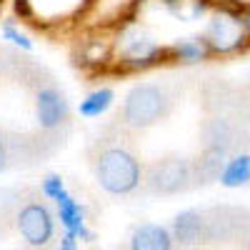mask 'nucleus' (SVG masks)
<instances>
[{
  "label": "nucleus",
  "mask_w": 250,
  "mask_h": 250,
  "mask_svg": "<svg viewBox=\"0 0 250 250\" xmlns=\"http://www.w3.org/2000/svg\"><path fill=\"white\" fill-rule=\"evenodd\" d=\"M128 133L130 130L115 123L103 130L88 148L95 180L110 195H130L143 183V165L130 148Z\"/></svg>",
  "instance_id": "nucleus-1"
},
{
  "label": "nucleus",
  "mask_w": 250,
  "mask_h": 250,
  "mask_svg": "<svg viewBox=\"0 0 250 250\" xmlns=\"http://www.w3.org/2000/svg\"><path fill=\"white\" fill-rule=\"evenodd\" d=\"M170 110H173L170 93L163 85H155V83H143V85H135L128 93L115 120L125 130H145L165 120Z\"/></svg>",
  "instance_id": "nucleus-2"
},
{
  "label": "nucleus",
  "mask_w": 250,
  "mask_h": 250,
  "mask_svg": "<svg viewBox=\"0 0 250 250\" xmlns=\"http://www.w3.org/2000/svg\"><path fill=\"white\" fill-rule=\"evenodd\" d=\"M145 193L150 195H178L195 188L193 178V160L180 158V155H168L160 158L143 168V183Z\"/></svg>",
  "instance_id": "nucleus-3"
},
{
  "label": "nucleus",
  "mask_w": 250,
  "mask_h": 250,
  "mask_svg": "<svg viewBox=\"0 0 250 250\" xmlns=\"http://www.w3.org/2000/svg\"><path fill=\"white\" fill-rule=\"evenodd\" d=\"M205 218V243H240L250 240V210L233 205L210 208Z\"/></svg>",
  "instance_id": "nucleus-4"
},
{
  "label": "nucleus",
  "mask_w": 250,
  "mask_h": 250,
  "mask_svg": "<svg viewBox=\"0 0 250 250\" xmlns=\"http://www.w3.org/2000/svg\"><path fill=\"white\" fill-rule=\"evenodd\" d=\"M205 43L215 53H233L245 43V25L238 15L215 13L205 30Z\"/></svg>",
  "instance_id": "nucleus-5"
},
{
  "label": "nucleus",
  "mask_w": 250,
  "mask_h": 250,
  "mask_svg": "<svg viewBox=\"0 0 250 250\" xmlns=\"http://www.w3.org/2000/svg\"><path fill=\"white\" fill-rule=\"evenodd\" d=\"M18 230L28 245L40 248L53 238V215L43 203H28L18 213Z\"/></svg>",
  "instance_id": "nucleus-6"
},
{
  "label": "nucleus",
  "mask_w": 250,
  "mask_h": 250,
  "mask_svg": "<svg viewBox=\"0 0 250 250\" xmlns=\"http://www.w3.org/2000/svg\"><path fill=\"white\" fill-rule=\"evenodd\" d=\"M203 148H220L225 153H230L235 145H238V135H240V128L233 118L228 115H208L203 120Z\"/></svg>",
  "instance_id": "nucleus-7"
},
{
  "label": "nucleus",
  "mask_w": 250,
  "mask_h": 250,
  "mask_svg": "<svg viewBox=\"0 0 250 250\" xmlns=\"http://www.w3.org/2000/svg\"><path fill=\"white\" fill-rule=\"evenodd\" d=\"M68 120V103L55 88L38 90V123L43 130H55Z\"/></svg>",
  "instance_id": "nucleus-8"
},
{
  "label": "nucleus",
  "mask_w": 250,
  "mask_h": 250,
  "mask_svg": "<svg viewBox=\"0 0 250 250\" xmlns=\"http://www.w3.org/2000/svg\"><path fill=\"white\" fill-rule=\"evenodd\" d=\"M228 163V153L220 148H203L200 158L193 160V178L195 185H208L213 180H220V173Z\"/></svg>",
  "instance_id": "nucleus-9"
},
{
  "label": "nucleus",
  "mask_w": 250,
  "mask_h": 250,
  "mask_svg": "<svg viewBox=\"0 0 250 250\" xmlns=\"http://www.w3.org/2000/svg\"><path fill=\"white\" fill-rule=\"evenodd\" d=\"M173 233L180 245H200L205 243V218L198 210H185L175 218Z\"/></svg>",
  "instance_id": "nucleus-10"
},
{
  "label": "nucleus",
  "mask_w": 250,
  "mask_h": 250,
  "mask_svg": "<svg viewBox=\"0 0 250 250\" xmlns=\"http://www.w3.org/2000/svg\"><path fill=\"white\" fill-rule=\"evenodd\" d=\"M165 50L158 48L155 43H150L148 38H130L123 48V58L125 62H133V65H150L158 62V58H163Z\"/></svg>",
  "instance_id": "nucleus-11"
},
{
  "label": "nucleus",
  "mask_w": 250,
  "mask_h": 250,
  "mask_svg": "<svg viewBox=\"0 0 250 250\" xmlns=\"http://www.w3.org/2000/svg\"><path fill=\"white\" fill-rule=\"evenodd\" d=\"M170 245H173L170 233L160 225H140L130 240V248L135 250H168Z\"/></svg>",
  "instance_id": "nucleus-12"
},
{
  "label": "nucleus",
  "mask_w": 250,
  "mask_h": 250,
  "mask_svg": "<svg viewBox=\"0 0 250 250\" xmlns=\"http://www.w3.org/2000/svg\"><path fill=\"white\" fill-rule=\"evenodd\" d=\"M55 203H58V208H60V220H62V225L68 228V233L75 238H90L88 235V230L83 228V213H80V208H78V203L62 190L58 198H55Z\"/></svg>",
  "instance_id": "nucleus-13"
},
{
  "label": "nucleus",
  "mask_w": 250,
  "mask_h": 250,
  "mask_svg": "<svg viewBox=\"0 0 250 250\" xmlns=\"http://www.w3.org/2000/svg\"><path fill=\"white\" fill-rule=\"evenodd\" d=\"M250 180V155H235L230 163H225L220 173V183L228 188H238Z\"/></svg>",
  "instance_id": "nucleus-14"
},
{
  "label": "nucleus",
  "mask_w": 250,
  "mask_h": 250,
  "mask_svg": "<svg viewBox=\"0 0 250 250\" xmlns=\"http://www.w3.org/2000/svg\"><path fill=\"white\" fill-rule=\"evenodd\" d=\"M165 5L180 20H198L208 10L205 0H165Z\"/></svg>",
  "instance_id": "nucleus-15"
},
{
  "label": "nucleus",
  "mask_w": 250,
  "mask_h": 250,
  "mask_svg": "<svg viewBox=\"0 0 250 250\" xmlns=\"http://www.w3.org/2000/svg\"><path fill=\"white\" fill-rule=\"evenodd\" d=\"M110 103H113V90L103 88V90L88 95L85 100L80 103V113L85 115V118H98L100 113H105L110 108Z\"/></svg>",
  "instance_id": "nucleus-16"
},
{
  "label": "nucleus",
  "mask_w": 250,
  "mask_h": 250,
  "mask_svg": "<svg viewBox=\"0 0 250 250\" xmlns=\"http://www.w3.org/2000/svg\"><path fill=\"white\" fill-rule=\"evenodd\" d=\"M175 58L178 60H185V62H198L208 55V43L205 40H183L173 48Z\"/></svg>",
  "instance_id": "nucleus-17"
},
{
  "label": "nucleus",
  "mask_w": 250,
  "mask_h": 250,
  "mask_svg": "<svg viewBox=\"0 0 250 250\" xmlns=\"http://www.w3.org/2000/svg\"><path fill=\"white\" fill-rule=\"evenodd\" d=\"M43 193L48 195V198H58L60 193H62V180L58 178V175H50V178H45V183H43Z\"/></svg>",
  "instance_id": "nucleus-18"
},
{
  "label": "nucleus",
  "mask_w": 250,
  "mask_h": 250,
  "mask_svg": "<svg viewBox=\"0 0 250 250\" xmlns=\"http://www.w3.org/2000/svg\"><path fill=\"white\" fill-rule=\"evenodd\" d=\"M13 155H10V140H5V135H0V170H5L10 165Z\"/></svg>",
  "instance_id": "nucleus-19"
},
{
  "label": "nucleus",
  "mask_w": 250,
  "mask_h": 250,
  "mask_svg": "<svg viewBox=\"0 0 250 250\" xmlns=\"http://www.w3.org/2000/svg\"><path fill=\"white\" fill-rule=\"evenodd\" d=\"M5 38H8V40H13V43H18V45H23L25 50L30 48V40H28L25 35H20L13 25H5Z\"/></svg>",
  "instance_id": "nucleus-20"
},
{
  "label": "nucleus",
  "mask_w": 250,
  "mask_h": 250,
  "mask_svg": "<svg viewBox=\"0 0 250 250\" xmlns=\"http://www.w3.org/2000/svg\"><path fill=\"white\" fill-rule=\"evenodd\" d=\"M240 20H243V25H245V30H250V10H245L243 15H238Z\"/></svg>",
  "instance_id": "nucleus-21"
},
{
  "label": "nucleus",
  "mask_w": 250,
  "mask_h": 250,
  "mask_svg": "<svg viewBox=\"0 0 250 250\" xmlns=\"http://www.w3.org/2000/svg\"><path fill=\"white\" fill-rule=\"evenodd\" d=\"M248 93H250V88H248Z\"/></svg>",
  "instance_id": "nucleus-22"
}]
</instances>
